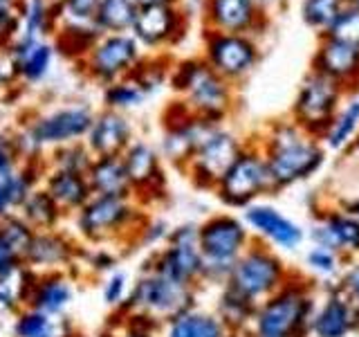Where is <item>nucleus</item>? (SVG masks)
<instances>
[{"mask_svg":"<svg viewBox=\"0 0 359 337\" xmlns=\"http://www.w3.org/2000/svg\"><path fill=\"white\" fill-rule=\"evenodd\" d=\"M348 153H359V138L353 142V146H351V149H348Z\"/></svg>","mask_w":359,"mask_h":337,"instance_id":"57","label":"nucleus"},{"mask_svg":"<svg viewBox=\"0 0 359 337\" xmlns=\"http://www.w3.org/2000/svg\"><path fill=\"white\" fill-rule=\"evenodd\" d=\"M294 272L297 270H292L274 247L254 239V243L231 267V275L224 286H229L241 297L258 306L283 288L294 277Z\"/></svg>","mask_w":359,"mask_h":337,"instance_id":"6","label":"nucleus"},{"mask_svg":"<svg viewBox=\"0 0 359 337\" xmlns=\"http://www.w3.org/2000/svg\"><path fill=\"white\" fill-rule=\"evenodd\" d=\"M168 84L196 117L224 124L233 112L236 86L220 77L202 56L175 61Z\"/></svg>","mask_w":359,"mask_h":337,"instance_id":"3","label":"nucleus"},{"mask_svg":"<svg viewBox=\"0 0 359 337\" xmlns=\"http://www.w3.org/2000/svg\"><path fill=\"white\" fill-rule=\"evenodd\" d=\"M135 140H137L135 138V126L126 112L101 108L95 115V121L83 142L93 151V155L99 157V155H123Z\"/></svg>","mask_w":359,"mask_h":337,"instance_id":"24","label":"nucleus"},{"mask_svg":"<svg viewBox=\"0 0 359 337\" xmlns=\"http://www.w3.org/2000/svg\"><path fill=\"white\" fill-rule=\"evenodd\" d=\"M140 5H180V0H137Z\"/></svg>","mask_w":359,"mask_h":337,"instance_id":"55","label":"nucleus"},{"mask_svg":"<svg viewBox=\"0 0 359 337\" xmlns=\"http://www.w3.org/2000/svg\"><path fill=\"white\" fill-rule=\"evenodd\" d=\"M88 183L95 196H112V198H135L133 185L123 164L121 155H99L88 171Z\"/></svg>","mask_w":359,"mask_h":337,"instance_id":"30","label":"nucleus"},{"mask_svg":"<svg viewBox=\"0 0 359 337\" xmlns=\"http://www.w3.org/2000/svg\"><path fill=\"white\" fill-rule=\"evenodd\" d=\"M7 52L11 65H14V74L22 84H39L50 72L56 54L54 43L48 41H34V43L14 41Z\"/></svg>","mask_w":359,"mask_h":337,"instance_id":"28","label":"nucleus"},{"mask_svg":"<svg viewBox=\"0 0 359 337\" xmlns=\"http://www.w3.org/2000/svg\"><path fill=\"white\" fill-rule=\"evenodd\" d=\"M144 56V48L133 34H101L95 48L79 65L83 67L90 81L106 88L128 77Z\"/></svg>","mask_w":359,"mask_h":337,"instance_id":"13","label":"nucleus"},{"mask_svg":"<svg viewBox=\"0 0 359 337\" xmlns=\"http://www.w3.org/2000/svg\"><path fill=\"white\" fill-rule=\"evenodd\" d=\"M241 216L254 234V239L274 247L276 252H297L308 239L306 230L297 220H292L278 207L265 200H258L243 209Z\"/></svg>","mask_w":359,"mask_h":337,"instance_id":"17","label":"nucleus"},{"mask_svg":"<svg viewBox=\"0 0 359 337\" xmlns=\"http://www.w3.org/2000/svg\"><path fill=\"white\" fill-rule=\"evenodd\" d=\"M43 189L54 198V202L63 209L65 216H74L79 209L88 205L93 198V187L88 183V176L72 173V171H56L48 168L43 176Z\"/></svg>","mask_w":359,"mask_h":337,"instance_id":"27","label":"nucleus"},{"mask_svg":"<svg viewBox=\"0 0 359 337\" xmlns=\"http://www.w3.org/2000/svg\"><path fill=\"white\" fill-rule=\"evenodd\" d=\"M18 216L25 223H29L36 232L61 230L63 220L67 218L63 209L54 202V198L43 189V185L39 189H34L32 196L22 202V207L18 209Z\"/></svg>","mask_w":359,"mask_h":337,"instance_id":"34","label":"nucleus"},{"mask_svg":"<svg viewBox=\"0 0 359 337\" xmlns=\"http://www.w3.org/2000/svg\"><path fill=\"white\" fill-rule=\"evenodd\" d=\"M348 0H301L299 14L306 25L319 34H325L341 14Z\"/></svg>","mask_w":359,"mask_h":337,"instance_id":"41","label":"nucleus"},{"mask_svg":"<svg viewBox=\"0 0 359 337\" xmlns=\"http://www.w3.org/2000/svg\"><path fill=\"white\" fill-rule=\"evenodd\" d=\"M144 267L162 272L180 284L200 288L202 275H205V261H202L198 247V223L175 225L166 243L151 254Z\"/></svg>","mask_w":359,"mask_h":337,"instance_id":"12","label":"nucleus"},{"mask_svg":"<svg viewBox=\"0 0 359 337\" xmlns=\"http://www.w3.org/2000/svg\"><path fill=\"white\" fill-rule=\"evenodd\" d=\"M276 191L267 160L258 142H247L241 155L236 157L229 171L213 189V196L227 209H247L254 202L272 196Z\"/></svg>","mask_w":359,"mask_h":337,"instance_id":"9","label":"nucleus"},{"mask_svg":"<svg viewBox=\"0 0 359 337\" xmlns=\"http://www.w3.org/2000/svg\"><path fill=\"white\" fill-rule=\"evenodd\" d=\"M149 211L135 198L93 196L83 209H79L72 223L74 234L90 245L135 243Z\"/></svg>","mask_w":359,"mask_h":337,"instance_id":"4","label":"nucleus"},{"mask_svg":"<svg viewBox=\"0 0 359 337\" xmlns=\"http://www.w3.org/2000/svg\"><path fill=\"white\" fill-rule=\"evenodd\" d=\"M36 277L39 275L25 263H20L5 277H0V329L14 322L16 315L27 306Z\"/></svg>","mask_w":359,"mask_h":337,"instance_id":"32","label":"nucleus"},{"mask_svg":"<svg viewBox=\"0 0 359 337\" xmlns=\"http://www.w3.org/2000/svg\"><path fill=\"white\" fill-rule=\"evenodd\" d=\"M189 16L177 5H140L133 37L146 50L173 48L187 37Z\"/></svg>","mask_w":359,"mask_h":337,"instance_id":"18","label":"nucleus"},{"mask_svg":"<svg viewBox=\"0 0 359 337\" xmlns=\"http://www.w3.org/2000/svg\"><path fill=\"white\" fill-rule=\"evenodd\" d=\"M0 3H3V5H14V7L22 9V3H25V0H0Z\"/></svg>","mask_w":359,"mask_h":337,"instance_id":"56","label":"nucleus"},{"mask_svg":"<svg viewBox=\"0 0 359 337\" xmlns=\"http://www.w3.org/2000/svg\"><path fill=\"white\" fill-rule=\"evenodd\" d=\"M81 258H86V265L93 275H110L119 263V256L108 245H95V250L81 252Z\"/></svg>","mask_w":359,"mask_h":337,"instance_id":"47","label":"nucleus"},{"mask_svg":"<svg viewBox=\"0 0 359 337\" xmlns=\"http://www.w3.org/2000/svg\"><path fill=\"white\" fill-rule=\"evenodd\" d=\"M359 138V93L348 95L341 108L328 124V128L321 135V142L325 151L341 153L353 146V142Z\"/></svg>","mask_w":359,"mask_h":337,"instance_id":"33","label":"nucleus"},{"mask_svg":"<svg viewBox=\"0 0 359 337\" xmlns=\"http://www.w3.org/2000/svg\"><path fill=\"white\" fill-rule=\"evenodd\" d=\"M149 97H151L149 88H146L135 74H128V77L119 79V81L106 86L104 93H101L104 108L119 110V112H126V110L142 106Z\"/></svg>","mask_w":359,"mask_h":337,"instance_id":"38","label":"nucleus"},{"mask_svg":"<svg viewBox=\"0 0 359 337\" xmlns=\"http://www.w3.org/2000/svg\"><path fill=\"white\" fill-rule=\"evenodd\" d=\"M25 151H22L18 135L0 133V173L14 171L22 162H25Z\"/></svg>","mask_w":359,"mask_h":337,"instance_id":"46","label":"nucleus"},{"mask_svg":"<svg viewBox=\"0 0 359 337\" xmlns=\"http://www.w3.org/2000/svg\"><path fill=\"white\" fill-rule=\"evenodd\" d=\"M81 252L83 250L79 247V243L63 230L36 232L22 263L36 275L70 272L72 267H76Z\"/></svg>","mask_w":359,"mask_h":337,"instance_id":"20","label":"nucleus"},{"mask_svg":"<svg viewBox=\"0 0 359 337\" xmlns=\"http://www.w3.org/2000/svg\"><path fill=\"white\" fill-rule=\"evenodd\" d=\"M348 90L337 84L334 79L325 77L317 70H310L297 90L294 104L290 108V117L294 119L301 128L321 140V135L328 128V124L341 108Z\"/></svg>","mask_w":359,"mask_h":337,"instance_id":"10","label":"nucleus"},{"mask_svg":"<svg viewBox=\"0 0 359 337\" xmlns=\"http://www.w3.org/2000/svg\"><path fill=\"white\" fill-rule=\"evenodd\" d=\"M256 142L263 149L276 191L317 176L328 157L323 142L301 128L292 117L269 121Z\"/></svg>","mask_w":359,"mask_h":337,"instance_id":"1","label":"nucleus"},{"mask_svg":"<svg viewBox=\"0 0 359 337\" xmlns=\"http://www.w3.org/2000/svg\"><path fill=\"white\" fill-rule=\"evenodd\" d=\"M101 337H162V333H151V331H140L133 329V326H123L117 322V326L112 331L104 333Z\"/></svg>","mask_w":359,"mask_h":337,"instance_id":"52","label":"nucleus"},{"mask_svg":"<svg viewBox=\"0 0 359 337\" xmlns=\"http://www.w3.org/2000/svg\"><path fill=\"white\" fill-rule=\"evenodd\" d=\"M245 144L247 140H243L238 133L229 131L224 124L213 128L187 164V178L194 183L196 189H205L213 194V189L222 180V176L229 171V166L241 155Z\"/></svg>","mask_w":359,"mask_h":337,"instance_id":"15","label":"nucleus"},{"mask_svg":"<svg viewBox=\"0 0 359 337\" xmlns=\"http://www.w3.org/2000/svg\"><path fill=\"white\" fill-rule=\"evenodd\" d=\"M202 59L220 77L238 86L261 63V45L250 34H229L205 29L202 34Z\"/></svg>","mask_w":359,"mask_h":337,"instance_id":"11","label":"nucleus"},{"mask_svg":"<svg viewBox=\"0 0 359 337\" xmlns=\"http://www.w3.org/2000/svg\"><path fill=\"white\" fill-rule=\"evenodd\" d=\"M121 157L130 178L135 200L144 207L162 202L166 198L168 183L160 149L144 140H135Z\"/></svg>","mask_w":359,"mask_h":337,"instance_id":"16","label":"nucleus"},{"mask_svg":"<svg viewBox=\"0 0 359 337\" xmlns=\"http://www.w3.org/2000/svg\"><path fill=\"white\" fill-rule=\"evenodd\" d=\"M218 126H222V124H213L202 117H196L180 99L173 101L164 112V131L160 142L162 157L168 164L184 171L191 157L200 149V144Z\"/></svg>","mask_w":359,"mask_h":337,"instance_id":"14","label":"nucleus"},{"mask_svg":"<svg viewBox=\"0 0 359 337\" xmlns=\"http://www.w3.org/2000/svg\"><path fill=\"white\" fill-rule=\"evenodd\" d=\"M198 290L151 267H142L140 277L133 281L126 303L117 312H144L166 324L175 315L198 306Z\"/></svg>","mask_w":359,"mask_h":337,"instance_id":"8","label":"nucleus"},{"mask_svg":"<svg viewBox=\"0 0 359 337\" xmlns=\"http://www.w3.org/2000/svg\"><path fill=\"white\" fill-rule=\"evenodd\" d=\"M355 333H359V306L337 281L323 284V295L312 315L310 337H351Z\"/></svg>","mask_w":359,"mask_h":337,"instance_id":"19","label":"nucleus"},{"mask_svg":"<svg viewBox=\"0 0 359 337\" xmlns=\"http://www.w3.org/2000/svg\"><path fill=\"white\" fill-rule=\"evenodd\" d=\"M20 7L0 3V50H9L20 32Z\"/></svg>","mask_w":359,"mask_h":337,"instance_id":"49","label":"nucleus"},{"mask_svg":"<svg viewBox=\"0 0 359 337\" xmlns=\"http://www.w3.org/2000/svg\"><path fill=\"white\" fill-rule=\"evenodd\" d=\"M130 286H133L130 277L126 272H121V270H115V272L106 275L104 284H101V301L112 310H121L130 295Z\"/></svg>","mask_w":359,"mask_h":337,"instance_id":"44","label":"nucleus"},{"mask_svg":"<svg viewBox=\"0 0 359 337\" xmlns=\"http://www.w3.org/2000/svg\"><path fill=\"white\" fill-rule=\"evenodd\" d=\"M202 20L205 29L250 37L263 34L269 25V16L256 7L254 0H205Z\"/></svg>","mask_w":359,"mask_h":337,"instance_id":"22","label":"nucleus"},{"mask_svg":"<svg viewBox=\"0 0 359 337\" xmlns=\"http://www.w3.org/2000/svg\"><path fill=\"white\" fill-rule=\"evenodd\" d=\"M137 11V0H101L97 27L101 34H130Z\"/></svg>","mask_w":359,"mask_h":337,"instance_id":"37","label":"nucleus"},{"mask_svg":"<svg viewBox=\"0 0 359 337\" xmlns=\"http://www.w3.org/2000/svg\"><path fill=\"white\" fill-rule=\"evenodd\" d=\"M74 297L76 288L70 272H45L36 277L27 306L48 315H67Z\"/></svg>","mask_w":359,"mask_h":337,"instance_id":"26","label":"nucleus"},{"mask_svg":"<svg viewBox=\"0 0 359 337\" xmlns=\"http://www.w3.org/2000/svg\"><path fill=\"white\" fill-rule=\"evenodd\" d=\"M303 263H306L308 275L312 281H321V284H334L339 281L344 267H346V258L330 250V247H321V245H310L308 252L303 254Z\"/></svg>","mask_w":359,"mask_h":337,"instance_id":"39","label":"nucleus"},{"mask_svg":"<svg viewBox=\"0 0 359 337\" xmlns=\"http://www.w3.org/2000/svg\"><path fill=\"white\" fill-rule=\"evenodd\" d=\"M216 312L231 333H247L254 322L256 306L229 286H222L216 299Z\"/></svg>","mask_w":359,"mask_h":337,"instance_id":"35","label":"nucleus"},{"mask_svg":"<svg viewBox=\"0 0 359 337\" xmlns=\"http://www.w3.org/2000/svg\"><path fill=\"white\" fill-rule=\"evenodd\" d=\"M233 333L224 326L216 310L194 306L175 315L162 326V337H231Z\"/></svg>","mask_w":359,"mask_h":337,"instance_id":"31","label":"nucleus"},{"mask_svg":"<svg viewBox=\"0 0 359 337\" xmlns=\"http://www.w3.org/2000/svg\"><path fill=\"white\" fill-rule=\"evenodd\" d=\"M256 7L263 11L265 16H272L274 11H278L280 7L285 5V0H254Z\"/></svg>","mask_w":359,"mask_h":337,"instance_id":"53","label":"nucleus"},{"mask_svg":"<svg viewBox=\"0 0 359 337\" xmlns=\"http://www.w3.org/2000/svg\"><path fill=\"white\" fill-rule=\"evenodd\" d=\"M93 162H95V155L88 149L86 142H72V144H65V146H56V149H52L50 155L45 157L48 168L83 173V176H88Z\"/></svg>","mask_w":359,"mask_h":337,"instance_id":"40","label":"nucleus"},{"mask_svg":"<svg viewBox=\"0 0 359 337\" xmlns=\"http://www.w3.org/2000/svg\"><path fill=\"white\" fill-rule=\"evenodd\" d=\"M45 171H48L45 157H32L14 171L0 173V220L18 213L32 191L43 185Z\"/></svg>","mask_w":359,"mask_h":337,"instance_id":"25","label":"nucleus"},{"mask_svg":"<svg viewBox=\"0 0 359 337\" xmlns=\"http://www.w3.org/2000/svg\"><path fill=\"white\" fill-rule=\"evenodd\" d=\"M22 263V258L11 250V247L5 243V239L0 236V277H5L7 272H11L14 267H18Z\"/></svg>","mask_w":359,"mask_h":337,"instance_id":"51","label":"nucleus"},{"mask_svg":"<svg viewBox=\"0 0 359 337\" xmlns=\"http://www.w3.org/2000/svg\"><path fill=\"white\" fill-rule=\"evenodd\" d=\"M319 295L314 281L294 272L287 284L256 306L254 322L247 335L254 337H310L312 315Z\"/></svg>","mask_w":359,"mask_h":337,"instance_id":"2","label":"nucleus"},{"mask_svg":"<svg viewBox=\"0 0 359 337\" xmlns=\"http://www.w3.org/2000/svg\"><path fill=\"white\" fill-rule=\"evenodd\" d=\"M252 243L254 234L238 213L216 211L198 223V247L205 261L202 286L222 288L227 284L231 267Z\"/></svg>","mask_w":359,"mask_h":337,"instance_id":"5","label":"nucleus"},{"mask_svg":"<svg viewBox=\"0 0 359 337\" xmlns=\"http://www.w3.org/2000/svg\"><path fill=\"white\" fill-rule=\"evenodd\" d=\"M11 337H81L67 315H48L25 306L11 322Z\"/></svg>","mask_w":359,"mask_h":337,"instance_id":"29","label":"nucleus"},{"mask_svg":"<svg viewBox=\"0 0 359 337\" xmlns=\"http://www.w3.org/2000/svg\"><path fill=\"white\" fill-rule=\"evenodd\" d=\"M348 5H351V7H357V9H359V0H348Z\"/></svg>","mask_w":359,"mask_h":337,"instance_id":"58","label":"nucleus"},{"mask_svg":"<svg viewBox=\"0 0 359 337\" xmlns=\"http://www.w3.org/2000/svg\"><path fill=\"white\" fill-rule=\"evenodd\" d=\"M171 225H168L164 218H149L144 223V227L140 230L137 239H135V245H144V247H155V250H160V247L166 243L168 234H171Z\"/></svg>","mask_w":359,"mask_h":337,"instance_id":"48","label":"nucleus"},{"mask_svg":"<svg viewBox=\"0 0 359 337\" xmlns=\"http://www.w3.org/2000/svg\"><path fill=\"white\" fill-rule=\"evenodd\" d=\"M101 0H56L59 9V25L97 27Z\"/></svg>","mask_w":359,"mask_h":337,"instance_id":"42","label":"nucleus"},{"mask_svg":"<svg viewBox=\"0 0 359 337\" xmlns=\"http://www.w3.org/2000/svg\"><path fill=\"white\" fill-rule=\"evenodd\" d=\"M339 207L359 218V194H357V196H351V198H346V200H341V202H339Z\"/></svg>","mask_w":359,"mask_h":337,"instance_id":"54","label":"nucleus"},{"mask_svg":"<svg viewBox=\"0 0 359 337\" xmlns=\"http://www.w3.org/2000/svg\"><path fill=\"white\" fill-rule=\"evenodd\" d=\"M325 34H330L334 39L346 41V43L355 45V48H359V9L346 5L344 11L337 16V20L332 22L330 29Z\"/></svg>","mask_w":359,"mask_h":337,"instance_id":"45","label":"nucleus"},{"mask_svg":"<svg viewBox=\"0 0 359 337\" xmlns=\"http://www.w3.org/2000/svg\"><path fill=\"white\" fill-rule=\"evenodd\" d=\"M247 337H254V335H247Z\"/></svg>","mask_w":359,"mask_h":337,"instance_id":"59","label":"nucleus"},{"mask_svg":"<svg viewBox=\"0 0 359 337\" xmlns=\"http://www.w3.org/2000/svg\"><path fill=\"white\" fill-rule=\"evenodd\" d=\"M101 39L99 27H79V25H59L54 32V50L65 59L81 63L95 43Z\"/></svg>","mask_w":359,"mask_h":337,"instance_id":"36","label":"nucleus"},{"mask_svg":"<svg viewBox=\"0 0 359 337\" xmlns=\"http://www.w3.org/2000/svg\"><path fill=\"white\" fill-rule=\"evenodd\" d=\"M34 234H36V230H34L29 223L22 220L18 213H14V216H9L5 220H0V236H3L5 243L20 258H25L29 245L34 241Z\"/></svg>","mask_w":359,"mask_h":337,"instance_id":"43","label":"nucleus"},{"mask_svg":"<svg viewBox=\"0 0 359 337\" xmlns=\"http://www.w3.org/2000/svg\"><path fill=\"white\" fill-rule=\"evenodd\" d=\"M308 236L312 245L330 247V250L339 252L346 261L359 258V218L339 205L319 209Z\"/></svg>","mask_w":359,"mask_h":337,"instance_id":"21","label":"nucleus"},{"mask_svg":"<svg viewBox=\"0 0 359 337\" xmlns=\"http://www.w3.org/2000/svg\"><path fill=\"white\" fill-rule=\"evenodd\" d=\"M97 112L83 101H74L61 108H54L48 112L32 117L25 128L18 135L25 157H39L43 149H56V146H65L72 142H83L86 135L95 121Z\"/></svg>","mask_w":359,"mask_h":337,"instance_id":"7","label":"nucleus"},{"mask_svg":"<svg viewBox=\"0 0 359 337\" xmlns=\"http://www.w3.org/2000/svg\"><path fill=\"white\" fill-rule=\"evenodd\" d=\"M337 284H339V288L359 306V258L346 261V267Z\"/></svg>","mask_w":359,"mask_h":337,"instance_id":"50","label":"nucleus"},{"mask_svg":"<svg viewBox=\"0 0 359 337\" xmlns=\"http://www.w3.org/2000/svg\"><path fill=\"white\" fill-rule=\"evenodd\" d=\"M310 70L334 79L351 95L359 93V48L351 43L334 39L330 34H319Z\"/></svg>","mask_w":359,"mask_h":337,"instance_id":"23","label":"nucleus"}]
</instances>
